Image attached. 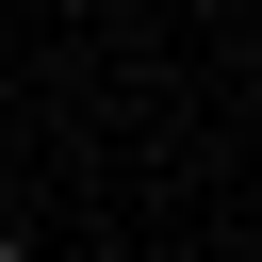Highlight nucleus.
Returning <instances> with one entry per match:
<instances>
[{
	"label": "nucleus",
	"instance_id": "1",
	"mask_svg": "<svg viewBox=\"0 0 262 262\" xmlns=\"http://www.w3.org/2000/svg\"><path fill=\"white\" fill-rule=\"evenodd\" d=\"M0 262H33V246H16V229H0Z\"/></svg>",
	"mask_w": 262,
	"mask_h": 262
}]
</instances>
